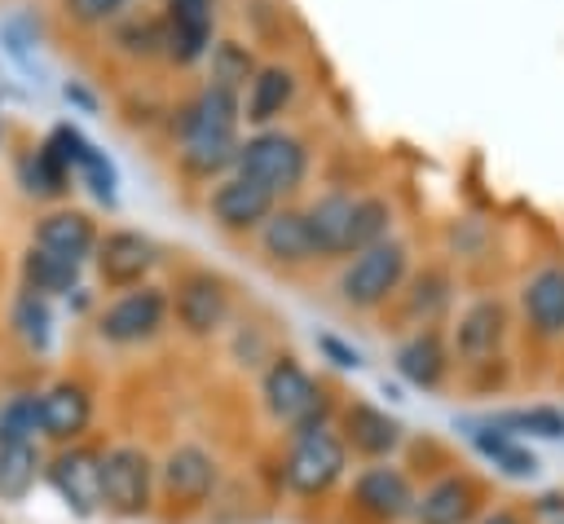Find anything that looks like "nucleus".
<instances>
[{"label":"nucleus","mask_w":564,"mask_h":524,"mask_svg":"<svg viewBox=\"0 0 564 524\" xmlns=\"http://www.w3.org/2000/svg\"><path fill=\"white\" fill-rule=\"evenodd\" d=\"M242 145V92L203 84L176 110V163L185 176L220 181L234 172Z\"/></svg>","instance_id":"obj_1"},{"label":"nucleus","mask_w":564,"mask_h":524,"mask_svg":"<svg viewBox=\"0 0 564 524\" xmlns=\"http://www.w3.org/2000/svg\"><path fill=\"white\" fill-rule=\"evenodd\" d=\"M260 401H264V414L286 427L291 436L295 432H308V427H322V423H335V401L330 392L304 370L300 357L291 352H278L264 370H260Z\"/></svg>","instance_id":"obj_2"},{"label":"nucleus","mask_w":564,"mask_h":524,"mask_svg":"<svg viewBox=\"0 0 564 524\" xmlns=\"http://www.w3.org/2000/svg\"><path fill=\"white\" fill-rule=\"evenodd\" d=\"M405 277H410V242L392 233L388 242H375L344 260L335 277V295L352 313H379L401 295Z\"/></svg>","instance_id":"obj_3"},{"label":"nucleus","mask_w":564,"mask_h":524,"mask_svg":"<svg viewBox=\"0 0 564 524\" xmlns=\"http://www.w3.org/2000/svg\"><path fill=\"white\" fill-rule=\"evenodd\" d=\"M308 141L291 128H256L242 137L238 145V159H234V172L256 181L260 189H269L278 203H286L304 181H308Z\"/></svg>","instance_id":"obj_4"},{"label":"nucleus","mask_w":564,"mask_h":524,"mask_svg":"<svg viewBox=\"0 0 564 524\" xmlns=\"http://www.w3.org/2000/svg\"><path fill=\"white\" fill-rule=\"evenodd\" d=\"M348 458L352 454H348V445H344L335 423L295 432L291 445H286V458H282V484L295 498H322L344 480Z\"/></svg>","instance_id":"obj_5"},{"label":"nucleus","mask_w":564,"mask_h":524,"mask_svg":"<svg viewBox=\"0 0 564 524\" xmlns=\"http://www.w3.org/2000/svg\"><path fill=\"white\" fill-rule=\"evenodd\" d=\"M172 321V299H167V286L159 282H145V286H132V291H119L101 304L97 313V339L110 343V348H141L150 339H159Z\"/></svg>","instance_id":"obj_6"},{"label":"nucleus","mask_w":564,"mask_h":524,"mask_svg":"<svg viewBox=\"0 0 564 524\" xmlns=\"http://www.w3.org/2000/svg\"><path fill=\"white\" fill-rule=\"evenodd\" d=\"M154 489H159V462L141 445L119 440L101 449V511L119 520H141L154 506Z\"/></svg>","instance_id":"obj_7"},{"label":"nucleus","mask_w":564,"mask_h":524,"mask_svg":"<svg viewBox=\"0 0 564 524\" xmlns=\"http://www.w3.org/2000/svg\"><path fill=\"white\" fill-rule=\"evenodd\" d=\"M172 299V321L181 335L189 339H212L234 321V291L220 273L212 269H189L176 277V286H167Z\"/></svg>","instance_id":"obj_8"},{"label":"nucleus","mask_w":564,"mask_h":524,"mask_svg":"<svg viewBox=\"0 0 564 524\" xmlns=\"http://www.w3.org/2000/svg\"><path fill=\"white\" fill-rule=\"evenodd\" d=\"M159 260H163L159 242L141 229H106L97 238V251H93V269H97V282L106 291L145 286L150 273L159 269Z\"/></svg>","instance_id":"obj_9"},{"label":"nucleus","mask_w":564,"mask_h":524,"mask_svg":"<svg viewBox=\"0 0 564 524\" xmlns=\"http://www.w3.org/2000/svg\"><path fill=\"white\" fill-rule=\"evenodd\" d=\"M348 502L361 520L370 524H401L414 515V480L405 476V467H397L392 458L388 462H370L352 476V489H348Z\"/></svg>","instance_id":"obj_10"},{"label":"nucleus","mask_w":564,"mask_h":524,"mask_svg":"<svg viewBox=\"0 0 564 524\" xmlns=\"http://www.w3.org/2000/svg\"><path fill=\"white\" fill-rule=\"evenodd\" d=\"M44 480L57 493V502L88 520L101 511V449L93 445H62L48 462H44Z\"/></svg>","instance_id":"obj_11"},{"label":"nucleus","mask_w":564,"mask_h":524,"mask_svg":"<svg viewBox=\"0 0 564 524\" xmlns=\"http://www.w3.org/2000/svg\"><path fill=\"white\" fill-rule=\"evenodd\" d=\"M278 211V198L269 189H260L256 181L229 172L220 181H212L207 189V220L220 229V233H234V238H256L260 225Z\"/></svg>","instance_id":"obj_12"},{"label":"nucleus","mask_w":564,"mask_h":524,"mask_svg":"<svg viewBox=\"0 0 564 524\" xmlns=\"http://www.w3.org/2000/svg\"><path fill=\"white\" fill-rule=\"evenodd\" d=\"M256 247H260L264 264H273V269H282V273L322 264V247H317L313 225H308V211H304L300 203H278V211L260 225Z\"/></svg>","instance_id":"obj_13"},{"label":"nucleus","mask_w":564,"mask_h":524,"mask_svg":"<svg viewBox=\"0 0 564 524\" xmlns=\"http://www.w3.org/2000/svg\"><path fill=\"white\" fill-rule=\"evenodd\" d=\"M220 484V462L207 445L198 440H181L167 449V458L159 462V493L176 506H203Z\"/></svg>","instance_id":"obj_14"},{"label":"nucleus","mask_w":564,"mask_h":524,"mask_svg":"<svg viewBox=\"0 0 564 524\" xmlns=\"http://www.w3.org/2000/svg\"><path fill=\"white\" fill-rule=\"evenodd\" d=\"M516 299H520V321L538 343L564 339V260H542L538 269H529Z\"/></svg>","instance_id":"obj_15"},{"label":"nucleus","mask_w":564,"mask_h":524,"mask_svg":"<svg viewBox=\"0 0 564 524\" xmlns=\"http://www.w3.org/2000/svg\"><path fill=\"white\" fill-rule=\"evenodd\" d=\"M507 335H511V308L498 295H480L458 313L454 335H449V352L467 365H485L502 352Z\"/></svg>","instance_id":"obj_16"},{"label":"nucleus","mask_w":564,"mask_h":524,"mask_svg":"<svg viewBox=\"0 0 564 524\" xmlns=\"http://www.w3.org/2000/svg\"><path fill=\"white\" fill-rule=\"evenodd\" d=\"M335 427H339L348 454H357L366 462H388L405 445V423L397 414H388L383 405H370V401L339 405V423Z\"/></svg>","instance_id":"obj_17"},{"label":"nucleus","mask_w":564,"mask_h":524,"mask_svg":"<svg viewBox=\"0 0 564 524\" xmlns=\"http://www.w3.org/2000/svg\"><path fill=\"white\" fill-rule=\"evenodd\" d=\"M163 31L167 48L163 57L176 66H198L207 62L216 44V0H163Z\"/></svg>","instance_id":"obj_18"},{"label":"nucleus","mask_w":564,"mask_h":524,"mask_svg":"<svg viewBox=\"0 0 564 524\" xmlns=\"http://www.w3.org/2000/svg\"><path fill=\"white\" fill-rule=\"evenodd\" d=\"M35 418H40V436L62 445H79L84 432L93 427V392L79 379H57L44 392H35Z\"/></svg>","instance_id":"obj_19"},{"label":"nucleus","mask_w":564,"mask_h":524,"mask_svg":"<svg viewBox=\"0 0 564 524\" xmlns=\"http://www.w3.org/2000/svg\"><path fill=\"white\" fill-rule=\"evenodd\" d=\"M300 97V70L286 62H260L242 88V128H282V114Z\"/></svg>","instance_id":"obj_20"},{"label":"nucleus","mask_w":564,"mask_h":524,"mask_svg":"<svg viewBox=\"0 0 564 524\" xmlns=\"http://www.w3.org/2000/svg\"><path fill=\"white\" fill-rule=\"evenodd\" d=\"M97 220L84 211V207H53L35 220L31 229V247L57 255V260H70V264H93V251H97Z\"/></svg>","instance_id":"obj_21"},{"label":"nucleus","mask_w":564,"mask_h":524,"mask_svg":"<svg viewBox=\"0 0 564 524\" xmlns=\"http://www.w3.org/2000/svg\"><path fill=\"white\" fill-rule=\"evenodd\" d=\"M480 502H485V493L467 471H445L419 493L414 520L419 524H476Z\"/></svg>","instance_id":"obj_22"},{"label":"nucleus","mask_w":564,"mask_h":524,"mask_svg":"<svg viewBox=\"0 0 564 524\" xmlns=\"http://www.w3.org/2000/svg\"><path fill=\"white\" fill-rule=\"evenodd\" d=\"M449 365H454V352H449V343L436 326L410 330L392 352V370L419 392H436L449 379Z\"/></svg>","instance_id":"obj_23"},{"label":"nucleus","mask_w":564,"mask_h":524,"mask_svg":"<svg viewBox=\"0 0 564 524\" xmlns=\"http://www.w3.org/2000/svg\"><path fill=\"white\" fill-rule=\"evenodd\" d=\"M463 427H467V445H471L498 476H507V480H533V476L542 471V462H538V454L529 449V440L507 436V432L489 427L485 418H467Z\"/></svg>","instance_id":"obj_24"},{"label":"nucleus","mask_w":564,"mask_h":524,"mask_svg":"<svg viewBox=\"0 0 564 524\" xmlns=\"http://www.w3.org/2000/svg\"><path fill=\"white\" fill-rule=\"evenodd\" d=\"M401 317L410 321V330H427L436 326L449 304H454V277L445 264H427L423 273H410L405 286H401Z\"/></svg>","instance_id":"obj_25"},{"label":"nucleus","mask_w":564,"mask_h":524,"mask_svg":"<svg viewBox=\"0 0 564 524\" xmlns=\"http://www.w3.org/2000/svg\"><path fill=\"white\" fill-rule=\"evenodd\" d=\"M352 189H326L313 203H304L313 238L322 247V260H348V229H352Z\"/></svg>","instance_id":"obj_26"},{"label":"nucleus","mask_w":564,"mask_h":524,"mask_svg":"<svg viewBox=\"0 0 564 524\" xmlns=\"http://www.w3.org/2000/svg\"><path fill=\"white\" fill-rule=\"evenodd\" d=\"M70 167H66V159L48 145V137L35 145V150H26L22 154V163H18V185L31 194V198H62L66 189H70Z\"/></svg>","instance_id":"obj_27"},{"label":"nucleus","mask_w":564,"mask_h":524,"mask_svg":"<svg viewBox=\"0 0 564 524\" xmlns=\"http://www.w3.org/2000/svg\"><path fill=\"white\" fill-rule=\"evenodd\" d=\"M35 480H44V458L35 440H0V502H22Z\"/></svg>","instance_id":"obj_28"},{"label":"nucleus","mask_w":564,"mask_h":524,"mask_svg":"<svg viewBox=\"0 0 564 524\" xmlns=\"http://www.w3.org/2000/svg\"><path fill=\"white\" fill-rule=\"evenodd\" d=\"M397 233V207L388 194H357L352 198V229H348V255L388 242Z\"/></svg>","instance_id":"obj_29"},{"label":"nucleus","mask_w":564,"mask_h":524,"mask_svg":"<svg viewBox=\"0 0 564 524\" xmlns=\"http://www.w3.org/2000/svg\"><path fill=\"white\" fill-rule=\"evenodd\" d=\"M489 427L520 436V440H564V410L560 405H516L485 414Z\"/></svg>","instance_id":"obj_30"},{"label":"nucleus","mask_w":564,"mask_h":524,"mask_svg":"<svg viewBox=\"0 0 564 524\" xmlns=\"http://www.w3.org/2000/svg\"><path fill=\"white\" fill-rule=\"evenodd\" d=\"M22 286L35 291V295H44V299L70 295V291H79V264L57 260V255H48L40 247H26L22 251Z\"/></svg>","instance_id":"obj_31"},{"label":"nucleus","mask_w":564,"mask_h":524,"mask_svg":"<svg viewBox=\"0 0 564 524\" xmlns=\"http://www.w3.org/2000/svg\"><path fill=\"white\" fill-rule=\"evenodd\" d=\"M9 326L31 352H48V343H53V299L22 286L9 304Z\"/></svg>","instance_id":"obj_32"},{"label":"nucleus","mask_w":564,"mask_h":524,"mask_svg":"<svg viewBox=\"0 0 564 524\" xmlns=\"http://www.w3.org/2000/svg\"><path fill=\"white\" fill-rule=\"evenodd\" d=\"M203 66H207V84L229 88V92H242L247 79L260 70L256 53H251L242 40H220V35H216V44H212V53H207Z\"/></svg>","instance_id":"obj_33"},{"label":"nucleus","mask_w":564,"mask_h":524,"mask_svg":"<svg viewBox=\"0 0 564 524\" xmlns=\"http://www.w3.org/2000/svg\"><path fill=\"white\" fill-rule=\"evenodd\" d=\"M115 40L123 53L132 57H163L167 48V31H163V13H123L115 22Z\"/></svg>","instance_id":"obj_34"},{"label":"nucleus","mask_w":564,"mask_h":524,"mask_svg":"<svg viewBox=\"0 0 564 524\" xmlns=\"http://www.w3.org/2000/svg\"><path fill=\"white\" fill-rule=\"evenodd\" d=\"M40 418H35V392H18L0 405V440H35Z\"/></svg>","instance_id":"obj_35"},{"label":"nucleus","mask_w":564,"mask_h":524,"mask_svg":"<svg viewBox=\"0 0 564 524\" xmlns=\"http://www.w3.org/2000/svg\"><path fill=\"white\" fill-rule=\"evenodd\" d=\"M75 176L97 194V203H115V167H110V159L88 141V150L79 154V163H75Z\"/></svg>","instance_id":"obj_36"},{"label":"nucleus","mask_w":564,"mask_h":524,"mask_svg":"<svg viewBox=\"0 0 564 524\" xmlns=\"http://www.w3.org/2000/svg\"><path fill=\"white\" fill-rule=\"evenodd\" d=\"M132 4L137 0H62L66 18L79 22V26H110L123 13H132Z\"/></svg>","instance_id":"obj_37"},{"label":"nucleus","mask_w":564,"mask_h":524,"mask_svg":"<svg viewBox=\"0 0 564 524\" xmlns=\"http://www.w3.org/2000/svg\"><path fill=\"white\" fill-rule=\"evenodd\" d=\"M317 352H322L335 370H357V365H361V352H357L352 343H344L339 335H330V330L317 335Z\"/></svg>","instance_id":"obj_38"},{"label":"nucleus","mask_w":564,"mask_h":524,"mask_svg":"<svg viewBox=\"0 0 564 524\" xmlns=\"http://www.w3.org/2000/svg\"><path fill=\"white\" fill-rule=\"evenodd\" d=\"M533 511H538V515H551V520H564V493H555V489H551V493H542Z\"/></svg>","instance_id":"obj_39"},{"label":"nucleus","mask_w":564,"mask_h":524,"mask_svg":"<svg viewBox=\"0 0 564 524\" xmlns=\"http://www.w3.org/2000/svg\"><path fill=\"white\" fill-rule=\"evenodd\" d=\"M476 524H524V515L511 511V506H494V511H485Z\"/></svg>","instance_id":"obj_40"},{"label":"nucleus","mask_w":564,"mask_h":524,"mask_svg":"<svg viewBox=\"0 0 564 524\" xmlns=\"http://www.w3.org/2000/svg\"><path fill=\"white\" fill-rule=\"evenodd\" d=\"M62 92H66V101H75V106H84V110H97V101H93V97H88L79 84H66Z\"/></svg>","instance_id":"obj_41"},{"label":"nucleus","mask_w":564,"mask_h":524,"mask_svg":"<svg viewBox=\"0 0 564 524\" xmlns=\"http://www.w3.org/2000/svg\"><path fill=\"white\" fill-rule=\"evenodd\" d=\"M551 524H564V520H551Z\"/></svg>","instance_id":"obj_42"}]
</instances>
